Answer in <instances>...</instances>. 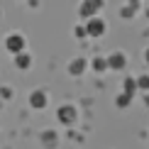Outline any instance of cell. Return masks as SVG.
Wrapping results in <instances>:
<instances>
[{
  "label": "cell",
  "mask_w": 149,
  "mask_h": 149,
  "mask_svg": "<svg viewBox=\"0 0 149 149\" xmlns=\"http://www.w3.org/2000/svg\"><path fill=\"white\" fill-rule=\"evenodd\" d=\"M105 61H108V69H117V71H120V69H125V56H122L120 52L110 54V56L105 59Z\"/></svg>",
  "instance_id": "obj_5"
},
{
  "label": "cell",
  "mask_w": 149,
  "mask_h": 149,
  "mask_svg": "<svg viewBox=\"0 0 149 149\" xmlns=\"http://www.w3.org/2000/svg\"><path fill=\"white\" fill-rule=\"evenodd\" d=\"M56 117L64 125H71V122H76V108H73V105H61L56 110Z\"/></svg>",
  "instance_id": "obj_3"
},
{
  "label": "cell",
  "mask_w": 149,
  "mask_h": 149,
  "mask_svg": "<svg viewBox=\"0 0 149 149\" xmlns=\"http://www.w3.org/2000/svg\"><path fill=\"white\" fill-rule=\"evenodd\" d=\"M134 83H137V88H142V91H144L147 86H149V78H147V76H139L137 81H134Z\"/></svg>",
  "instance_id": "obj_12"
},
{
  "label": "cell",
  "mask_w": 149,
  "mask_h": 149,
  "mask_svg": "<svg viewBox=\"0 0 149 149\" xmlns=\"http://www.w3.org/2000/svg\"><path fill=\"white\" fill-rule=\"evenodd\" d=\"M122 88H125V95H130V98H132V93L137 91V83H134V78H127Z\"/></svg>",
  "instance_id": "obj_10"
},
{
  "label": "cell",
  "mask_w": 149,
  "mask_h": 149,
  "mask_svg": "<svg viewBox=\"0 0 149 149\" xmlns=\"http://www.w3.org/2000/svg\"><path fill=\"white\" fill-rule=\"evenodd\" d=\"M100 8H103V3H83L78 10H81V15H83V17H88V20H91V17L95 15Z\"/></svg>",
  "instance_id": "obj_6"
},
{
  "label": "cell",
  "mask_w": 149,
  "mask_h": 149,
  "mask_svg": "<svg viewBox=\"0 0 149 149\" xmlns=\"http://www.w3.org/2000/svg\"><path fill=\"white\" fill-rule=\"evenodd\" d=\"M130 100H132V98L125 95V93H122V95H117V108H125V105H130Z\"/></svg>",
  "instance_id": "obj_11"
},
{
  "label": "cell",
  "mask_w": 149,
  "mask_h": 149,
  "mask_svg": "<svg viewBox=\"0 0 149 149\" xmlns=\"http://www.w3.org/2000/svg\"><path fill=\"white\" fill-rule=\"evenodd\" d=\"M5 49H8V52H12V54H20L22 49H24V37L22 34H8L5 37Z\"/></svg>",
  "instance_id": "obj_2"
},
{
  "label": "cell",
  "mask_w": 149,
  "mask_h": 149,
  "mask_svg": "<svg viewBox=\"0 0 149 149\" xmlns=\"http://www.w3.org/2000/svg\"><path fill=\"white\" fill-rule=\"evenodd\" d=\"M83 69H86V59H73L69 64V73H73V76L83 73Z\"/></svg>",
  "instance_id": "obj_7"
},
{
  "label": "cell",
  "mask_w": 149,
  "mask_h": 149,
  "mask_svg": "<svg viewBox=\"0 0 149 149\" xmlns=\"http://www.w3.org/2000/svg\"><path fill=\"white\" fill-rule=\"evenodd\" d=\"M93 69H95V71H105V69H108L105 56H95V59H93Z\"/></svg>",
  "instance_id": "obj_9"
},
{
  "label": "cell",
  "mask_w": 149,
  "mask_h": 149,
  "mask_svg": "<svg viewBox=\"0 0 149 149\" xmlns=\"http://www.w3.org/2000/svg\"><path fill=\"white\" fill-rule=\"evenodd\" d=\"M54 137H56V132H44V142H54Z\"/></svg>",
  "instance_id": "obj_13"
},
{
  "label": "cell",
  "mask_w": 149,
  "mask_h": 149,
  "mask_svg": "<svg viewBox=\"0 0 149 149\" xmlns=\"http://www.w3.org/2000/svg\"><path fill=\"white\" fill-rule=\"evenodd\" d=\"M83 32L88 34V37H100V34L105 32V22L100 20V17H91V20H86Z\"/></svg>",
  "instance_id": "obj_1"
},
{
  "label": "cell",
  "mask_w": 149,
  "mask_h": 149,
  "mask_svg": "<svg viewBox=\"0 0 149 149\" xmlns=\"http://www.w3.org/2000/svg\"><path fill=\"white\" fill-rule=\"evenodd\" d=\"M15 64H17V69H29V66H32V56L24 54V52H20L17 59H15Z\"/></svg>",
  "instance_id": "obj_8"
},
{
  "label": "cell",
  "mask_w": 149,
  "mask_h": 149,
  "mask_svg": "<svg viewBox=\"0 0 149 149\" xmlns=\"http://www.w3.org/2000/svg\"><path fill=\"white\" fill-rule=\"evenodd\" d=\"M47 103H49V95H47L44 91H34L32 95H29V105H32V108H37V110L47 108Z\"/></svg>",
  "instance_id": "obj_4"
},
{
  "label": "cell",
  "mask_w": 149,
  "mask_h": 149,
  "mask_svg": "<svg viewBox=\"0 0 149 149\" xmlns=\"http://www.w3.org/2000/svg\"><path fill=\"white\" fill-rule=\"evenodd\" d=\"M0 95H5V98H10V95H12V91H10V88H5V86H3V88H0Z\"/></svg>",
  "instance_id": "obj_14"
}]
</instances>
